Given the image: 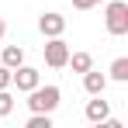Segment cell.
I'll return each mask as SVG.
<instances>
[{
  "label": "cell",
  "instance_id": "cell-1",
  "mask_svg": "<svg viewBox=\"0 0 128 128\" xmlns=\"http://www.w3.org/2000/svg\"><path fill=\"white\" fill-rule=\"evenodd\" d=\"M59 100H62V90L56 83L48 86H35V90H28V111H42V114H52L56 107H59Z\"/></svg>",
  "mask_w": 128,
  "mask_h": 128
},
{
  "label": "cell",
  "instance_id": "cell-2",
  "mask_svg": "<svg viewBox=\"0 0 128 128\" xmlns=\"http://www.w3.org/2000/svg\"><path fill=\"white\" fill-rule=\"evenodd\" d=\"M107 10H104V24H107V35L121 38L128 35V4L125 0H104Z\"/></svg>",
  "mask_w": 128,
  "mask_h": 128
},
{
  "label": "cell",
  "instance_id": "cell-3",
  "mask_svg": "<svg viewBox=\"0 0 128 128\" xmlns=\"http://www.w3.org/2000/svg\"><path fill=\"white\" fill-rule=\"evenodd\" d=\"M42 56H45V66H52V69H62L66 59H69V45L62 42V35H56V38H48L42 45Z\"/></svg>",
  "mask_w": 128,
  "mask_h": 128
},
{
  "label": "cell",
  "instance_id": "cell-4",
  "mask_svg": "<svg viewBox=\"0 0 128 128\" xmlns=\"http://www.w3.org/2000/svg\"><path fill=\"white\" fill-rule=\"evenodd\" d=\"M42 83V73H38V69H35V66H14V69H10V86H18V90H21V94H28V90H35V86Z\"/></svg>",
  "mask_w": 128,
  "mask_h": 128
},
{
  "label": "cell",
  "instance_id": "cell-5",
  "mask_svg": "<svg viewBox=\"0 0 128 128\" xmlns=\"http://www.w3.org/2000/svg\"><path fill=\"white\" fill-rule=\"evenodd\" d=\"M38 31H42L45 38H56V35H62V31H66V18H62V14H56V10H45L42 18H38Z\"/></svg>",
  "mask_w": 128,
  "mask_h": 128
},
{
  "label": "cell",
  "instance_id": "cell-6",
  "mask_svg": "<svg viewBox=\"0 0 128 128\" xmlns=\"http://www.w3.org/2000/svg\"><path fill=\"white\" fill-rule=\"evenodd\" d=\"M80 76H83V90L90 94V97H94V94H104V90H107V76H104V73H97L94 66H90L86 73H80Z\"/></svg>",
  "mask_w": 128,
  "mask_h": 128
},
{
  "label": "cell",
  "instance_id": "cell-7",
  "mask_svg": "<svg viewBox=\"0 0 128 128\" xmlns=\"http://www.w3.org/2000/svg\"><path fill=\"white\" fill-rule=\"evenodd\" d=\"M107 114H111L107 100H100V94H94V100H86V121H90V125H100Z\"/></svg>",
  "mask_w": 128,
  "mask_h": 128
},
{
  "label": "cell",
  "instance_id": "cell-8",
  "mask_svg": "<svg viewBox=\"0 0 128 128\" xmlns=\"http://www.w3.org/2000/svg\"><path fill=\"white\" fill-rule=\"evenodd\" d=\"M0 62L7 66V69L21 66V62H24V48H21V45H4V52H0Z\"/></svg>",
  "mask_w": 128,
  "mask_h": 128
},
{
  "label": "cell",
  "instance_id": "cell-9",
  "mask_svg": "<svg viewBox=\"0 0 128 128\" xmlns=\"http://www.w3.org/2000/svg\"><path fill=\"white\" fill-rule=\"evenodd\" d=\"M66 66H73V73H86V69L94 66V56H90V52H69Z\"/></svg>",
  "mask_w": 128,
  "mask_h": 128
},
{
  "label": "cell",
  "instance_id": "cell-10",
  "mask_svg": "<svg viewBox=\"0 0 128 128\" xmlns=\"http://www.w3.org/2000/svg\"><path fill=\"white\" fill-rule=\"evenodd\" d=\"M107 73H111V80L125 83V80H128V59H125V56H118V59L111 62V69H107Z\"/></svg>",
  "mask_w": 128,
  "mask_h": 128
},
{
  "label": "cell",
  "instance_id": "cell-11",
  "mask_svg": "<svg viewBox=\"0 0 128 128\" xmlns=\"http://www.w3.org/2000/svg\"><path fill=\"white\" fill-rule=\"evenodd\" d=\"M28 128H52V114H42V111H31V118L24 121Z\"/></svg>",
  "mask_w": 128,
  "mask_h": 128
},
{
  "label": "cell",
  "instance_id": "cell-12",
  "mask_svg": "<svg viewBox=\"0 0 128 128\" xmlns=\"http://www.w3.org/2000/svg\"><path fill=\"white\" fill-rule=\"evenodd\" d=\"M14 111V97H10V86L7 90H0V118H7Z\"/></svg>",
  "mask_w": 128,
  "mask_h": 128
},
{
  "label": "cell",
  "instance_id": "cell-13",
  "mask_svg": "<svg viewBox=\"0 0 128 128\" xmlns=\"http://www.w3.org/2000/svg\"><path fill=\"white\" fill-rule=\"evenodd\" d=\"M97 4H104V0H73L76 10H90V7H97Z\"/></svg>",
  "mask_w": 128,
  "mask_h": 128
},
{
  "label": "cell",
  "instance_id": "cell-14",
  "mask_svg": "<svg viewBox=\"0 0 128 128\" xmlns=\"http://www.w3.org/2000/svg\"><path fill=\"white\" fill-rule=\"evenodd\" d=\"M7 86H10V69L0 62V90H7Z\"/></svg>",
  "mask_w": 128,
  "mask_h": 128
},
{
  "label": "cell",
  "instance_id": "cell-15",
  "mask_svg": "<svg viewBox=\"0 0 128 128\" xmlns=\"http://www.w3.org/2000/svg\"><path fill=\"white\" fill-rule=\"evenodd\" d=\"M4 35H7V21L0 18V38H4Z\"/></svg>",
  "mask_w": 128,
  "mask_h": 128
}]
</instances>
